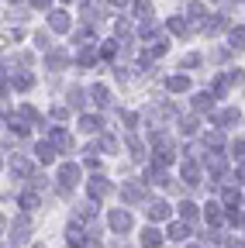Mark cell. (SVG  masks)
I'll return each mask as SVG.
<instances>
[{"instance_id":"18","label":"cell","mask_w":245,"mask_h":248,"mask_svg":"<svg viewBox=\"0 0 245 248\" xmlns=\"http://www.w3.org/2000/svg\"><path fill=\"white\" fill-rule=\"evenodd\" d=\"M148 11H152V0H135V14L138 17H148Z\"/></svg>"},{"instance_id":"27","label":"cell","mask_w":245,"mask_h":248,"mask_svg":"<svg viewBox=\"0 0 245 248\" xmlns=\"http://www.w3.org/2000/svg\"><path fill=\"white\" fill-rule=\"evenodd\" d=\"M35 42H38V48H49V45H52V38L45 35V31H38V35H35Z\"/></svg>"},{"instance_id":"33","label":"cell","mask_w":245,"mask_h":248,"mask_svg":"<svg viewBox=\"0 0 245 248\" xmlns=\"http://www.w3.org/2000/svg\"><path fill=\"white\" fill-rule=\"evenodd\" d=\"M80 4H86V0H80Z\"/></svg>"},{"instance_id":"26","label":"cell","mask_w":245,"mask_h":248,"mask_svg":"<svg viewBox=\"0 0 245 248\" xmlns=\"http://www.w3.org/2000/svg\"><path fill=\"white\" fill-rule=\"evenodd\" d=\"M148 214H152V217H166V203H152Z\"/></svg>"},{"instance_id":"31","label":"cell","mask_w":245,"mask_h":248,"mask_svg":"<svg viewBox=\"0 0 245 248\" xmlns=\"http://www.w3.org/2000/svg\"><path fill=\"white\" fill-rule=\"evenodd\" d=\"M114 52H117V45H114V42H107V45H104V48H100V55H107V59H111V55H114Z\"/></svg>"},{"instance_id":"19","label":"cell","mask_w":245,"mask_h":248,"mask_svg":"<svg viewBox=\"0 0 245 248\" xmlns=\"http://www.w3.org/2000/svg\"><path fill=\"white\" fill-rule=\"evenodd\" d=\"M183 176H187V183H197V166L187 159V162H183Z\"/></svg>"},{"instance_id":"16","label":"cell","mask_w":245,"mask_h":248,"mask_svg":"<svg viewBox=\"0 0 245 248\" xmlns=\"http://www.w3.org/2000/svg\"><path fill=\"white\" fill-rule=\"evenodd\" d=\"M107 190H111V186H107L104 179H94V183H90V193H94V197H104Z\"/></svg>"},{"instance_id":"25","label":"cell","mask_w":245,"mask_h":248,"mask_svg":"<svg viewBox=\"0 0 245 248\" xmlns=\"http://www.w3.org/2000/svg\"><path fill=\"white\" fill-rule=\"evenodd\" d=\"M69 107H76V110L83 107V93H80V90H73V93H69Z\"/></svg>"},{"instance_id":"9","label":"cell","mask_w":245,"mask_h":248,"mask_svg":"<svg viewBox=\"0 0 245 248\" xmlns=\"http://www.w3.org/2000/svg\"><path fill=\"white\" fill-rule=\"evenodd\" d=\"M100 148H104V152H117V141H114L111 135H100V141L90 148V152H100Z\"/></svg>"},{"instance_id":"32","label":"cell","mask_w":245,"mask_h":248,"mask_svg":"<svg viewBox=\"0 0 245 248\" xmlns=\"http://www.w3.org/2000/svg\"><path fill=\"white\" fill-rule=\"evenodd\" d=\"M49 4H52V0H32V7H38V11H45Z\"/></svg>"},{"instance_id":"17","label":"cell","mask_w":245,"mask_h":248,"mask_svg":"<svg viewBox=\"0 0 245 248\" xmlns=\"http://www.w3.org/2000/svg\"><path fill=\"white\" fill-rule=\"evenodd\" d=\"M11 169H14V176H28V172H32V166H28L24 159H14V162H11Z\"/></svg>"},{"instance_id":"20","label":"cell","mask_w":245,"mask_h":248,"mask_svg":"<svg viewBox=\"0 0 245 248\" xmlns=\"http://www.w3.org/2000/svg\"><path fill=\"white\" fill-rule=\"evenodd\" d=\"M207 169H211V172H225V159H221V155H214V159H207Z\"/></svg>"},{"instance_id":"13","label":"cell","mask_w":245,"mask_h":248,"mask_svg":"<svg viewBox=\"0 0 245 248\" xmlns=\"http://www.w3.org/2000/svg\"><path fill=\"white\" fill-rule=\"evenodd\" d=\"M214 121H218V124H235V121H242V114L238 110H225V114H218Z\"/></svg>"},{"instance_id":"1","label":"cell","mask_w":245,"mask_h":248,"mask_svg":"<svg viewBox=\"0 0 245 248\" xmlns=\"http://www.w3.org/2000/svg\"><path fill=\"white\" fill-rule=\"evenodd\" d=\"M49 28H52V31H66V28H69V14H66V11H52V14H49Z\"/></svg>"},{"instance_id":"11","label":"cell","mask_w":245,"mask_h":248,"mask_svg":"<svg viewBox=\"0 0 245 248\" xmlns=\"http://www.w3.org/2000/svg\"><path fill=\"white\" fill-rule=\"evenodd\" d=\"M211 104H214V97H211V93H197V97H194V107H197V110H207Z\"/></svg>"},{"instance_id":"3","label":"cell","mask_w":245,"mask_h":248,"mask_svg":"<svg viewBox=\"0 0 245 248\" xmlns=\"http://www.w3.org/2000/svg\"><path fill=\"white\" fill-rule=\"evenodd\" d=\"M90 97H94V104H97V107H107V104H111V93H107V86H100V83L90 90Z\"/></svg>"},{"instance_id":"7","label":"cell","mask_w":245,"mask_h":248,"mask_svg":"<svg viewBox=\"0 0 245 248\" xmlns=\"http://www.w3.org/2000/svg\"><path fill=\"white\" fill-rule=\"evenodd\" d=\"M59 179H63V186H73L80 179V169L76 166H63V172H59Z\"/></svg>"},{"instance_id":"29","label":"cell","mask_w":245,"mask_h":248,"mask_svg":"<svg viewBox=\"0 0 245 248\" xmlns=\"http://www.w3.org/2000/svg\"><path fill=\"white\" fill-rule=\"evenodd\" d=\"M114 28H117V35H128V38H131V28H128V21H117Z\"/></svg>"},{"instance_id":"21","label":"cell","mask_w":245,"mask_h":248,"mask_svg":"<svg viewBox=\"0 0 245 248\" xmlns=\"http://www.w3.org/2000/svg\"><path fill=\"white\" fill-rule=\"evenodd\" d=\"M204 141H207V148H221V145H225V138H221L218 131H214V135H207Z\"/></svg>"},{"instance_id":"23","label":"cell","mask_w":245,"mask_h":248,"mask_svg":"<svg viewBox=\"0 0 245 248\" xmlns=\"http://www.w3.org/2000/svg\"><path fill=\"white\" fill-rule=\"evenodd\" d=\"M111 221H114V228H128V224H131V217H128V214H114Z\"/></svg>"},{"instance_id":"24","label":"cell","mask_w":245,"mask_h":248,"mask_svg":"<svg viewBox=\"0 0 245 248\" xmlns=\"http://www.w3.org/2000/svg\"><path fill=\"white\" fill-rule=\"evenodd\" d=\"M228 45H231V48H242V24H238V28L231 31V38H228Z\"/></svg>"},{"instance_id":"10","label":"cell","mask_w":245,"mask_h":248,"mask_svg":"<svg viewBox=\"0 0 245 248\" xmlns=\"http://www.w3.org/2000/svg\"><path fill=\"white\" fill-rule=\"evenodd\" d=\"M66 59H69L66 52H52L49 55V69H66Z\"/></svg>"},{"instance_id":"28","label":"cell","mask_w":245,"mask_h":248,"mask_svg":"<svg viewBox=\"0 0 245 248\" xmlns=\"http://www.w3.org/2000/svg\"><path fill=\"white\" fill-rule=\"evenodd\" d=\"M183 66H190V69H194V66H200V55H197V52H190L187 59H183Z\"/></svg>"},{"instance_id":"15","label":"cell","mask_w":245,"mask_h":248,"mask_svg":"<svg viewBox=\"0 0 245 248\" xmlns=\"http://www.w3.org/2000/svg\"><path fill=\"white\" fill-rule=\"evenodd\" d=\"M94 62H97V52L94 48H83L80 52V66H94Z\"/></svg>"},{"instance_id":"8","label":"cell","mask_w":245,"mask_h":248,"mask_svg":"<svg viewBox=\"0 0 245 248\" xmlns=\"http://www.w3.org/2000/svg\"><path fill=\"white\" fill-rule=\"evenodd\" d=\"M32 83H35V79L28 76V73H14V79H11L14 90H32Z\"/></svg>"},{"instance_id":"12","label":"cell","mask_w":245,"mask_h":248,"mask_svg":"<svg viewBox=\"0 0 245 248\" xmlns=\"http://www.w3.org/2000/svg\"><path fill=\"white\" fill-rule=\"evenodd\" d=\"M169 31H173V35H187V21H183V17H169Z\"/></svg>"},{"instance_id":"4","label":"cell","mask_w":245,"mask_h":248,"mask_svg":"<svg viewBox=\"0 0 245 248\" xmlns=\"http://www.w3.org/2000/svg\"><path fill=\"white\" fill-rule=\"evenodd\" d=\"M80 128H83L86 135H94V131H100V117H94V114H83V117H80Z\"/></svg>"},{"instance_id":"22","label":"cell","mask_w":245,"mask_h":248,"mask_svg":"<svg viewBox=\"0 0 245 248\" xmlns=\"http://www.w3.org/2000/svg\"><path fill=\"white\" fill-rule=\"evenodd\" d=\"M125 197L138 200V197H142V186H138V183H128V186H125Z\"/></svg>"},{"instance_id":"5","label":"cell","mask_w":245,"mask_h":248,"mask_svg":"<svg viewBox=\"0 0 245 248\" xmlns=\"http://www.w3.org/2000/svg\"><path fill=\"white\" fill-rule=\"evenodd\" d=\"M166 86H169L173 93H187V90H190V79H187V76H169Z\"/></svg>"},{"instance_id":"2","label":"cell","mask_w":245,"mask_h":248,"mask_svg":"<svg viewBox=\"0 0 245 248\" xmlns=\"http://www.w3.org/2000/svg\"><path fill=\"white\" fill-rule=\"evenodd\" d=\"M52 141L63 148V152H69V148H73V135H69V131H63V128H55V131H52Z\"/></svg>"},{"instance_id":"6","label":"cell","mask_w":245,"mask_h":248,"mask_svg":"<svg viewBox=\"0 0 245 248\" xmlns=\"http://www.w3.org/2000/svg\"><path fill=\"white\" fill-rule=\"evenodd\" d=\"M35 152H38V159H42L45 166H49V162H55V148H52V141H42Z\"/></svg>"},{"instance_id":"30","label":"cell","mask_w":245,"mask_h":248,"mask_svg":"<svg viewBox=\"0 0 245 248\" xmlns=\"http://www.w3.org/2000/svg\"><path fill=\"white\" fill-rule=\"evenodd\" d=\"M190 17H194V21H204V7L194 4V7H190Z\"/></svg>"},{"instance_id":"14","label":"cell","mask_w":245,"mask_h":248,"mask_svg":"<svg viewBox=\"0 0 245 248\" xmlns=\"http://www.w3.org/2000/svg\"><path fill=\"white\" fill-rule=\"evenodd\" d=\"M180 131H183V135H194V131H197V117H183V121H180Z\"/></svg>"}]
</instances>
